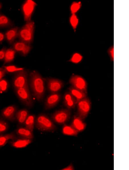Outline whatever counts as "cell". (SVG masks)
Returning <instances> with one entry per match:
<instances>
[{
  "mask_svg": "<svg viewBox=\"0 0 129 170\" xmlns=\"http://www.w3.org/2000/svg\"><path fill=\"white\" fill-rule=\"evenodd\" d=\"M34 22L31 20L19 28L18 36L19 40L30 44L34 39Z\"/></svg>",
  "mask_w": 129,
  "mask_h": 170,
  "instance_id": "cell-2",
  "label": "cell"
},
{
  "mask_svg": "<svg viewBox=\"0 0 129 170\" xmlns=\"http://www.w3.org/2000/svg\"><path fill=\"white\" fill-rule=\"evenodd\" d=\"M33 1L27 0L25 1L22 6V10L24 19L26 22L31 20L32 15L36 6Z\"/></svg>",
  "mask_w": 129,
  "mask_h": 170,
  "instance_id": "cell-10",
  "label": "cell"
},
{
  "mask_svg": "<svg viewBox=\"0 0 129 170\" xmlns=\"http://www.w3.org/2000/svg\"><path fill=\"white\" fill-rule=\"evenodd\" d=\"M68 91L75 98L77 104L79 101L87 97V92L77 89L71 86L68 88Z\"/></svg>",
  "mask_w": 129,
  "mask_h": 170,
  "instance_id": "cell-19",
  "label": "cell"
},
{
  "mask_svg": "<svg viewBox=\"0 0 129 170\" xmlns=\"http://www.w3.org/2000/svg\"><path fill=\"white\" fill-rule=\"evenodd\" d=\"M81 6L80 2H74L71 4L70 10L72 14H75L80 9Z\"/></svg>",
  "mask_w": 129,
  "mask_h": 170,
  "instance_id": "cell-30",
  "label": "cell"
},
{
  "mask_svg": "<svg viewBox=\"0 0 129 170\" xmlns=\"http://www.w3.org/2000/svg\"><path fill=\"white\" fill-rule=\"evenodd\" d=\"M62 132L65 135L77 136L79 132L71 125L64 124L62 127Z\"/></svg>",
  "mask_w": 129,
  "mask_h": 170,
  "instance_id": "cell-24",
  "label": "cell"
},
{
  "mask_svg": "<svg viewBox=\"0 0 129 170\" xmlns=\"http://www.w3.org/2000/svg\"><path fill=\"white\" fill-rule=\"evenodd\" d=\"M71 115L70 110L62 109L55 111L51 116V119L56 123L64 124L69 120Z\"/></svg>",
  "mask_w": 129,
  "mask_h": 170,
  "instance_id": "cell-7",
  "label": "cell"
},
{
  "mask_svg": "<svg viewBox=\"0 0 129 170\" xmlns=\"http://www.w3.org/2000/svg\"><path fill=\"white\" fill-rule=\"evenodd\" d=\"M14 90L17 96L24 105L28 107L33 106L32 96L29 87L15 89Z\"/></svg>",
  "mask_w": 129,
  "mask_h": 170,
  "instance_id": "cell-5",
  "label": "cell"
},
{
  "mask_svg": "<svg viewBox=\"0 0 129 170\" xmlns=\"http://www.w3.org/2000/svg\"><path fill=\"white\" fill-rule=\"evenodd\" d=\"M35 125L37 129L44 131L52 132L56 129L52 120L44 114H39L35 118Z\"/></svg>",
  "mask_w": 129,
  "mask_h": 170,
  "instance_id": "cell-3",
  "label": "cell"
},
{
  "mask_svg": "<svg viewBox=\"0 0 129 170\" xmlns=\"http://www.w3.org/2000/svg\"><path fill=\"white\" fill-rule=\"evenodd\" d=\"M19 28L17 27L9 28L4 33L5 39L9 44L12 45L18 38Z\"/></svg>",
  "mask_w": 129,
  "mask_h": 170,
  "instance_id": "cell-14",
  "label": "cell"
},
{
  "mask_svg": "<svg viewBox=\"0 0 129 170\" xmlns=\"http://www.w3.org/2000/svg\"><path fill=\"white\" fill-rule=\"evenodd\" d=\"M63 103L67 108L70 110L74 108L77 104L75 98L69 91L66 92L64 95Z\"/></svg>",
  "mask_w": 129,
  "mask_h": 170,
  "instance_id": "cell-15",
  "label": "cell"
},
{
  "mask_svg": "<svg viewBox=\"0 0 129 170\" xmlns=\"http://www.w3.org/2000/svg\"><path fill=\"white\" fill-rule=\"evenodd\" d=\"M29 115L28 111L26 109H23L17 110L16 114V120L19 125H24Z\"/></svg>",
  "mask_w": 129,
  "mask_h": 170,
  "instance_id": "cell-20",
  "label": "cell"
},
{
  "mask_svg": "<svg viewBox=\"0 0 129 170\" xmlns=\"http://www.w3.org/2000/svg\"><path fill=\"white\" fill-rule=\"evenodd\" d=\"M5 39L4 33L0 31V44Z\"/></svg>",
  "mask_w": 129,
  "mask_h": 170,
  "instance_id": "cell-36",
  "label": "cell"
},
{
  "mask_svg": "<svg viewBox=\"0 0 129 170\" xmlns=\"http://www.w3.org/2000/svg\"><path fill=\"white\" fill-rule=\"evenodd\" d=\"M82 58V56L79 54L76 53L72 57L71 61L75 63H78L80 61Z\"/></svg>",
  "mask_w": 129,
  "mask_h": 170,
  "instance_id": "cell-31",
  "label": "cell"
},
{
  "mask_svg": "<svg viewBox=\"0 0 129 170\" xmlns=\"http://www.w3.org/2000/svg\"><path fill=\"white\" fill-rule=\"evenodd\" d=\"M2 7V4L0 2V10Z\"/></svg>",
  "mask_w": 129,
  "mask_h": 170,
  "instance_id": "cell-37",
  "label": "cell"
},
{
  "mask_svg": "<svg viewBox=\"0 0 129 170\" xmlns=\"http://www.w3.org/2000/svg\"><path fill=\"white\" fill-rule=\"evenodd\" d=\"M45 80L47 90L50 93L58 92L64 86L63 82L57 78L48 77Z\"/></svg>",
  "mask_w": 129,
  "mask_h": 170,
  "instance_id": "cell-8",
  "label": "cell"
},
{
  "mask_svg": "<svg viewBox=\"0 0 129 170\" xmlns=\"http://www.w3.org/2000/svg\"><path fill=\"white\" fill-rule=\"evenodd\" d=\"M76 114L73 117L71 125L79 133L82 132L85 129L86 126V124Z\"/></svg>",
  "mask_w": 129,
  "mask_h": 170,
  "instance_id": "cell-17",
  "label": "cell"
},
{
  "mask_svg": "<svg viewBox=\"0 0 129 170\" xmlns=\"http://www.w3.org/2000/svg\"><path fill=\"white\" fill-rule=\"evenodd\" d=\"M7 73L6 71L2 67L0 68V80L3 78Z\"/></svg>",
  "mask_w": 129,
  "mask_h": 170,
  "instance_id": "cell-34",
  "label": "cell"
},
{
  "mask_svg": "<svg viewBox=\"0 0 129 170\" xmlns=\"http://www.w3.org/2000/svg\"><path fill=\"white\" fill-rule=\"evenodd\" d=\"M16 52L11 48H6L3 60L4 65L12 62L15 58Z\"/></svg>",
  "mask_w": 129,
  "mask_h": 170,
  "instance_id": "cell-22",
  "label": "cell"
},
{
  "mask_svg": "<svg viewBox=\"0 0 129 170\" xmlns=\"http://www.w3.org/2000/svg\"><path fill=\"white\" fill-rule=\"evenodd\" d=\"M9 127L8 124L5 119L0 118V135L5 133L8 130Z\"/></svg>",
  "mask_w": 129,
  "mask_h": 170,
  "instance_id": "cell-26",
  "label": "cell"
},
{
  "mask_svg": "<svg viewBox=\"0 0 129 170\" xmlns=\"http://www.w3.org/2000/svg\"><path fill=\"white\" fill-rule=\"evenodd\" d=\"M61 95L58 93H50L45 100L44 108L46 110L50 109L55 106L61 99Z\"/></svg>",
  "mask_w": 129,
  "mask_h": 170,
  "instance_id": "cell-13",
  "label": "cell"
},
{
  "mask_svg": "<svg viewBox=\"0 0 129 170\" xmlns=\"http://www.w3.org/2000/svg\"><path fill=\"white\" fill-rule=\"evenodd\" d=\"M11 48L22 56H26L32 49L30 44L19 40L15 41L11 45Z\"/></svg>",
  "mask_w": 129,
  "mask_h": 170,
  "instance_id": "cell-11",
  "label": "cell"
},
{
  "mask_svg": "<svg viewBox=\"0 0 129 170\" xmlns=\"http://www.w3.org/2000/svg\"><path fill=\"white\" fill-rule=\"evenodd\" d=\"M13 23L7 16L0 14V28H11L13 27Z\"/></svg>",
  "mask_w": 129,
  "mask_h": 170,
  "instance_id": "cell-23",
  "label": "cell"
},
{
  "mask_svg": "<svg viewBox=\"0 0 129 170\" xmlns=\"http://www.w3.org/2000/svg\"><path fill=\"white\" fill-rule=\"evenodd\" d=\"M35 116L33 114L29 115L26 119L24 125L31 131L33 132L35 125Z\"/></svg>",
  "mask_w": 129,
  "mask_h": 170,
  "instance_id": "cell-25",
  "label": "cell"
},
{
  "mask_svg": "<svg viewBox=\"0 0 129 170\" xmlns=\"http://www.w3.org/2000/svg\"><path fill=\"white\" fill-rule=\"evenodd\" d=\"M17 137L14 132L0 135V147L5 145L9 141H12Z\"/></svg>",
  "mask_w": 129,
  "mask_h": 170,
  "instance_id": "cell-21",
  "label": "cell"
},
{
  "mask_svg": "<svg viewBox=\"0 0 129 170\" xmlns=\"http://www.w3.org/2000/svg\"><path fill=\"white\" fill-rule=\"evenodd\" d=\"M29 86L32 96L38 101H42L45 95V78L37 71L34 70L29 73Z\"/></svg>",
  "mask_w": 129,
  "mask_h": 170,
  "instance_id": "cell-1",
  "label": "cell"
},
{
  "mask_svg": "<svg viewBox=\"0 0 129 170\" xmlns=\"http://www.w3.org/2000/svg\"><path fill=\"white\" fill-rule=\"evenodd\" d=\"M62 170H75V168L73 164L72 163H71L69 165L66 167L61 169Z\"/></svg>",
  "mask_w": 129,
  "mask_h": 170,
  "instance_id": "cell-35",
  "label": "cell"
},
{
  "mask_svg": "<svg viewBox=\"0 0 129 170\" xmlns=\"http://www.w3.org/2000/svg\"><path fill=\"white\" fill-rule=\"evenodd\" d=\"M76 105V114L84 120L87 116L91 110V102L90 99L87 97L78 102Z\"/></svg>",
  "mask_w": 129,
  "mask_h": 170,
  "instance_id": "cell-6",
  "label": "cell"
},
{
  "mask_svg": "<svg viewBox=\"0 0 129 170\" xmlns=\"http://www.w3.org/2000/svg\"><path fill=\"white\" fill-rule=\"evenodd\" d=\"M6 48L4 47L0 50V61H3Z\"/></svg>",
  "mask_w": 129,
  "mask_h": 170,
  "instance_id": "cell-33",
  "label": "cell"
},
{
  "mask_svg": "<svg viewBox=\"0 0 129 170\" xmlns=\"http://www.w3.org/2000/svg\"><path fill=\"white\" fill-rule=\"evenodd\" d=\"M2 67L5 70L7 73H14L23 68L18 67L13 65H4Z\"/></svg>",
  "mask_w": 129,
  "mask_h": 170,
  "instance_id": "cell-27",
  "label": "cell"
},
{
  "mask_svg": "<svg viewBox=\"0 0 129 170\" xmlns=\"http://www.w3.org/2000/svg\"><path fill=\"white\" fill-rule=\"evenodd\" d=\"M70 22L73 29L75 30L79 23L78 18L75 14H72L70 18Z\"/></svg>",
  "mask_w": 129,
  "mask_h": 170,
  "instance_id": "cell-29",
  "label": "cell"
},
{
  "mask_svg": "<svg viewBox=\"0 0 129 170\" xmlns=\"http://www.w3.org/2000/svg\"><path fill=\"white\" fill-rule=\"evenodd\" d=\"M29 73L28 71L23 68L14 73L12 81L14 89L29 87Z\"/></svg>",
  "mask_w": 129,
  "mask_h": 170,
  "instance_id": "cell-4",
  "label": "cell"
},
{
  "mask_svg": "<svg viewBox=\"0 0 129 170\" xmlns=\"http://www.w3.org/2000/svg\"><path fill=\"white\" fill-rule=\"evenodd\" d=\"M69 82L71 86L83 92H87V82L81 76L76 74L72 75L69 80Z\"/></svg>",
  "mask_w": 129,
  "mask_h": 170,
  "instance_id": "cell-9",
  "label": "cell"
},
{
  "mask_svg": "<svg viewBox=\"0 0 129 170\" xmlns=\"http://www.w3.org/2000/svg\"><path fill=\"white\" fill-rule=\"evenodd\" d=\"M17 111L16 106L11 105L4 108L1 112L2 118L11 122L16 120V114Z\"/></svg>",
  "mask_w": 129,
  "mask_h": 170,
  "instance_id": "cell-12",
  "label": "cell"
},
{
  "mask_svg": "<svg viewBox=\"0 0 129 170\" xmlns=\"http://www.w3.org/2000/svg\"><path fill=\"white\" fill-rule=\"evenodd\" d=\"M108 53L111 60L112 61H113L114 60V48L113 46H112L108 49Z\"/></svg>",
  "mask_w": 129,
  "mask_h": 170,
  "instance_id": "cell-32",
  "label": "cell"
},
{
  "mask_svg": "<svg viewBox=\"0 0 129 170\" xmlns=\"http://www.w3.org/2000/svg\"><path fill=\"white\" fill-rule=\"evenodd\" d=\"M14 133L18 138L32 140L34 137L33 132L24 126L19 127Z\"/></svg>",
  "mask_w": 129,
  "mask_h": 170,
  "instance_id": "cell-16",
  "label": "cell"
},
{
  "mask_svg": "<svg viewBox=\"0 0 129 170\" xmlns=\"http://www.w3.org/2000/svg\"><path fill=\"white\" fill-rule=\"evenodd\" d=\"M9 87L7 81L5 79L3 78L0 80V94L6 92Z\"/></svg>",
  "mask_w": 129,
  "mask_h": 170,
  "instance_id": "cell-28",
  "label": "cell"
},
{
  "mask_svg": "<svg viewBox=\"0 0 129 170\" xmlns=\"http://www.w3.org/2000/svg\"><path fill=\"white\" fill-rule=\"evenodd\" d=\"M32 140L17 137L15 139L10 141V144L16 148H22L27 146L32 142Z\"/></svg>",
  "mask_w": 129,
  "mask_h": 170,
  "instance_id": "cell-18",
  "label": "cell"
}]
</instances>
